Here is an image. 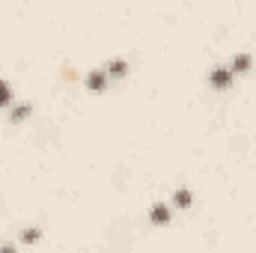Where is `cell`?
<instances>
[{
    "label": "cell",
    "mask_w": 256,
    "mask_h": 253,
    "mask_svg": "<svg viewBox=\"0 0 256 253\" xmlns=\"http://www.w3.org/2000/svg\"><path fill=\"white\" fill-rule=\"evenodd\" d=\"M208 80H212V86H214V90H226V86L232 84V68L218 66V68L212 72V78H208Z\"/></svg>",
    "instance_id": "obj_1"
},
{
    "label": "cell",
    "mask_w": 256,
    "mask_h": 253,
    "mask_svg": "<svg viewBox=\"0 0 256 253\" xmlns=\"http://www.w3.org/2000/svg\"><path fill=\"white\" fill-rule=\"evenodd\" d=\"M108 68H96V72H90V78H86V86L92 90V92H102L104 86H108Z\"/></svg>",
    "instance_id": "obj_2"
},
{
    "label": "cell",
    "mask_w": 256,
    "mask_h": 253,
    "mask_svg": "<svg viewBox=\"0 0 256 253\" xmlns=\"http://www.w3.org/2000/svg\"><path fill=\"white\" fill-rule=\"evenodd\" d=\"M126 72H128L126 60H110V66H108V74H110V78H122Z\"/></svg>",
    "instance_id": "obj_3"
},
{
    "label": "cell",
    "mask_w": 256,
    "mask_h": 253,
    "mask_svg": "<svg viewBox=\"0 0 256 253\" xmlns=\"http://www.w3.org/2000/svg\"><path fill=\"white\" fill-rule=\"evenodd\" d=\"M149 218H152V224H167V218H170V208H167V206H155Z\"/></svg>",
    "instance_id": "obj_4"
},
{
    "label": "cell",
    "mask_w": 256,
    "mask_h": 253,
    "mask_svg": "<svg viewBox=\"0 0 256 253\" xmlns=\"http://www.w3.org/2000/svg\"><path fill=\"white\" fill-rule=\"evenodd\" d=\"M250 68V54H238L232 60V72H248Z\"/></svg>",
    "instance_id": "obj_5"
},
{
    "label": "cell",
    "mask_w": 256,
    "mask_h": 253,
    "mask_svg": "<svg viewBox=\"0 0 256 253\" xmlns=\"http://www.w3.org/2000/svg\"><path fill=\"white\" fill-rule=\"evenodd\" d=\"M173 202H176V206H179V208H188V206H191V190H176V196H173Z\"/></svg>",
    "instance_id": "obj_6"
},
{
    "label": "cell",
    "mask_w": 256,
    "mask_h": 253,
    "mask_svg": "<svg viewBox=\"0 0 256 253\" xmlns=\"http://www.w3.org/2000/svg\"><path fill=\"white\" fill-rule=\"evenodd\" d=\"M9 102H12V90H9V84L0 80V108H6Z\"/></svg>",
    "instance_id": "obj_7"
},
{
    "label": "cell",
    "mask_w": 256,
    "mask_h": 253,
    "mask_svg": "<svg viewBox=\"0 0 256 253\" xmlns=\"http://www.w3.org/2000/svg\"><path fill=\"white\" fill-rule=\"evenodd\" d=\"M24 116H30V108H27V104H18L15 114H12V122H21Z\"/></svg>",
    "instance_id": "obj_8"
},
{
    "label": "cell",
    "mask_w": 256,
    "mask_h": 253,
    "mask_svg": "<svg viewBox=\"0 0 256 253\" xmlns=\"http://www.w3.org/2000/svg\"><path fill=\"white\" fill-rule=\"evenodd\" d=\"M36 238H39V230H36V226H30V230L24 232V242H36Z\"/></svg>",
    "instance_id": "obj_9"
}]
</instances>
